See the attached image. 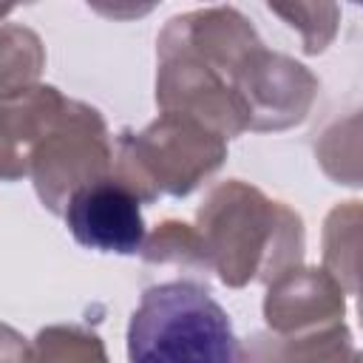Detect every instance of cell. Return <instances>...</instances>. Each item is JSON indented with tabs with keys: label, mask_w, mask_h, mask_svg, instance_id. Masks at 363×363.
Here are the masks:
<instances>
[{
	"label": "cell",
	"mask_w": 363,
	"mask_h": 363,
	"mask_svg": "<svg viewBox=\"0 0 363 363\" xmlns=\"http://www.w3.org/2000/svg\"><path fill=\"white\" fill-rule=\"evenodd\" d=\"M224 159L218 136L207 133L193 116L167 111L139 136L122 139V184L139 199H156L159 193L187 196L207 173Z\"/></svg>",
	"instance_id": "3957f363"
},
{
	"label": "cell",
	"mask_w": 363,
	"mask_h": 363,
	"mask_svg": "<svg viewBox=\"0 0 363 363\" xmlns=\"http://www.w3.org/2000/svg\"><path fill=\"white\" fill-rule=\"evenodd\" d=\"M34 363H105L96 335L79 329H48L37 337Z\"/></svg>",
	"instance_id": "52a82bcc"
},
{
	"label": "cell",
	"mask_w": 363,
	"mask_h": 363,
	"mask_svg": "<svg viewBox=\"0 0 363 363\" xmlns=\"http://www.w3.org/2000/svg\"><path fill=\"white\" fill-rule=\"evenodd\" d=\"M43 65V48L34 31L6 26L0 31V102L34 88Z\"/></svg>",
	"instance_id": "8992f818"
},
{
	"label": "cell",
	"mask_w": 363,
	"mask_h": 363,
	"mask_svg": "<svg viewBox=\"0 0 363 363\" xmlns=\"http://www.w3.org/2000/svg\"><path fill=\"white\" fill-rule=\"evenodd\" d=\"M142 199L113 176L77 187L65 207V224L77 244L96 252L136 255L145 244Z\"/></svg>",
	"instance_id": "5b68a950"
},
{
	"label": "cell",
	"mask_w": 363,
	"mask_h": 363,
	"mask_svg": "<svg viewBox=\"0 0 363 363\" xmlns=\"http://www.w3.org/2000/svg\"><path fill=\"white\" fill-rule=\"evenodd\" d=\"M199 224L210 267L230 286L281 275L303 250L301 218L238 182H227L210 193L199 210Z\"/></svg>",
	"instance_id": "6da1fadb"
},
{
	"label": "cell",
	"mask_w": 363,
	"mask_h": 363,
	"mask_svg": "<svg viewBox=\"0 0 363 363\" xmlns=\"http://www.w3.org/2000/svg\"><path fill=\"white\" fill-rule=\"evenodd\" d=\"M28 164L43 204L51 213H62L77 187L108 176L111 147L102 116L88 105L65 102L34 145Z\"/></svg>",
	"instance_id": "277c9868"
},
{
	"label": "cell",
	"mask_w": 363,
	"mask_h": 363,
	"mask_svg": "<svg viewBox=\"0 0 363 363\" xmlns=\"http://www.w3.org/2000/svg\"><path fill=\"white\" fill-rule=\"evenodd\" d=\"M9 11H11V6H0V17H6Z\"/></svg>",
	"instance_id": "ba28073f"
},
{
	"label": "cell",
	"mask_w": 363,
	"mask_h": 363,
	"mask_svg": "<svg viewBox=\"0 0 363 363\" xmlns=\"http://www.w3.org/2000/svg\"><path fill=\"white\" fill-rule=\"evenodd\" d=\"M130 363H235L238 340L224 306L193 281L147 286L128 323Z\"/></svg>",
	"instance_id": "7a4b0ae2"
}]
</instances>
